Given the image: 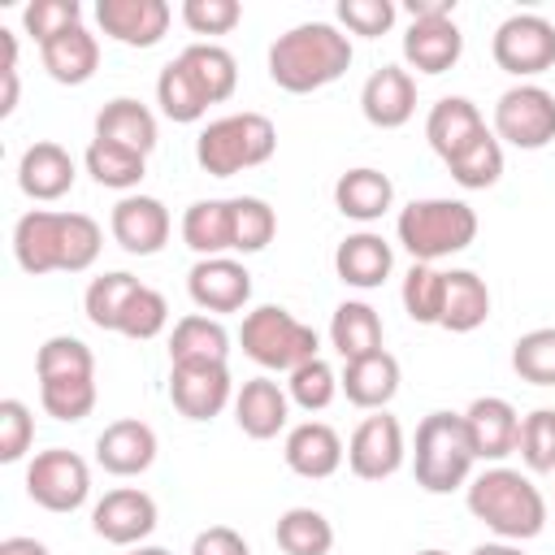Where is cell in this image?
Listing matches in <instances>:
<instances>
[{
  "label": "cell",
  "mask_w": 555,
  "mask_h": 555,
  "mask_svg": "<svg viewBox=\"0 0 555 555\" xmlns=\"http://www.w3.org/2000/svg\"><path fill=\"white\" fill-rule=\"evenodd\" d=\"M104 247V230L87 212H52L30 208L13 225V256L26 273H82L95 264Z\"/></svg>",
  "instance_id": "1"
},
{
  "label": "cell",
  "mask_w": 555,
  "mask_h": 555,
  "mask_svg": "<svg viewBox=\"0 0 555 555\" xmlns=\"http://www.w3.org/2000/svg\"><path fill=\"white\" fill-rule=\"evenodd\" d=\"M351 65V39L334 22H299L269 48V78L291 91L308 95L330 82H338Z\"/></svg>",
  "instance_id": "2"
},
{
  "label": "cell",
  "mask_w": 555,
  "mask_h": 555,
  "mask_svg": "<svg viewBox=\"0 0 555 555\" xmlns=\"http://www.w3.org/2000/svg\"><path fill=\"white\" fill-rule=\"evenodd\" d=\"M468 512L503 542H529L546 529V499L520 468H486L464 486Z\"/></svg>",
  "instance_id": "3"
},
{
  "label": "cell",
  "mask_w": 555,
  "mask_h": 555,
  "mask_svg": "<svg viewBox=\"0 0 555 555\" xmlns=\"http://www.w3.org/2000/svg\"><path fill=\"white\" fill-rule=\"evenodd\" d=\"M395 234L416 264H434V260L464 251L477 238V212L464 199H442V195L412 199L399 212Z\"/></svg>",
  "instance_id": "4"
},
{
  "label": "cell",
  "mask_w": 555,
  "mask_h": 555,
  "mask_svg": "<svg viewBox=\"0 0 555 555\" xmlns=\"http://www.w3.org/2000/svg\"><path fill=\"white\" fill-rule=\"evenodd\" d=\"M473 442L464 429L460 412H429L416 425V447H412V473L425 494H451L473 481Z\"/></svg>",
  "instance_id": "5"
},
{
  "label": "cell",
  "mask_w": 555,
  "mask_h": 555,
  "mask_svg": "<svg viewBox=\"0 0 555 555\" xmlns=\"http://www.w3.org/2000/svg\"><path fill=\"white\" fill-rule=\"evenodd\" d=\"M278 152V126L264 113H230L199 130L195 160L212 178H234L243 169L264 165Z\"/></svg>",
  "instance_id": "6"
},
{
  "label": "cell",
  "mask_w": 555,
  "mask_h": 555,
  "mask_svg": "<svg viewBox=\"0 0 555 555\" xmlns=\"http://www.w3.org/2000/svg\"><path fill=\"white\" fill-rule=\"evenodd\" d=\"M238 343L243 351L269 369V373H295L299 364L317 360L321 351V338L312 325H304L299 317H291L286 308L278 304H260L243 317V330H238Z\"/></svg>",
  "instance_id": "7"
},
{
  "label": "cell",
  "mask_w": 555,
  "mask_h": 555,
  "mask_svg": "<svg viewBox=\"0 0 555 555\" xmlns=\"http://www.w3.org/2000/svg\"><path fill=\"white\" fill-rule=\"evenodd\" d=\"M494 134L520 152H538L555 139V95L538 82H516L494 104Z\"/></svg>",
  "instance_id": "8"
},
{
  "label": "cell",
  "mask_w": 555,
  "mask_h": 555,
  "mask_svg": "<svg viewBox=\"0 0 555 555\" xmlns=\"http://www.w3.org/2000/svg\"><path fill=\"white\" fill-rule=\"evenodd\" d=\"M26 494L43 512H78L91 494V468L78 451L48 447L26 464Z\"/></svg>",
  "instance_id": "9"
},
{
  "label": "cell",
  "mask_w": 555,
  "mask_h": 555,
  "mask_svg": "<svg viewBox=\"0 0 555 555\" xmlns=\"http://www.w3.org/2000/svg\"><path fill=\"white\" fill-rule=\"evenodd\" d=\"M490 52H494V65L516 78L546 74L555 65V26L542 13H512L494 26Z\"/></svg>",
  "instance_id": "10"
},
{
  "label": "cell",
  "mask_w": 555,
  "mask_h": 555,
  "mask_svg": "<svg viewBox=\"0 0 555 555\" xmlns=\"http://www.w3.org/2000/svg\"><path fill=\"white\" fill-rule=\"evenodd\" d=\"M408 460V442H403V425L390 412H373L364 416L351 438H347V468L360 481H386L403 468Z\"/></svg>",
  "instance_id": "11"
},
{
  "label": "cell",
  "mask_w": 555,
  "mask_h": 555,
  "mask_svg": "<svg viewBox=\"0 0 555 555\" xmlns=\"http://www.w3.org/2000/svg\"><path fill=\"white\" fill-rule=\"evenodd\" d=\"M91 529L113 546H143L156 529V499L139 486H117L91 507Z\"/></svg>",
  "instance_id": "12"
},
{
  "label": "cell",
  "mask_w": 555,
  "mask_h": 555,
  "mask_svg": "<svg viewBox=\"0 0 555 555\" xmlns=\"http://www.w3.org/2000/svg\"><path fill=\"white\" fill-rule=\"evenodd\" d=\"M186 291L199 312H238L251 299V273L234 256H208L191 264Z\"/></svg>",
  "instance_id": "13"
},
{
  "label": "cell",
  "mask_w": 555,
  "mask_h": 555,
  "mask_svg": "<svg viewBox=\"0 0 555 555\" xmlns=\"http://www.w3.org/2000/svg\"><path fill=\"white\" fill-rule=\"evenodd\" d=\"M169 399L186 421H212L234 399L230 369L225 364H169Z\"/></svg>",
  "instance_id": "14"
},
{
  "label": "cell",
  "mask_w": 555,
  "mask_h": 555,
  "mask_svg": "<svg viewBox=\"0 0 555 555\" xmlns=\"http://www.w3.org/2000/svg\"><path fill=\"white\" fill-rule=\"evenodd\" d=\"M169 208L156 195H121L108 217L117 247L130 256H156L169 243Z\"/></svg>",
  "instance_id": "15"
},
{
  "label": "cell",
  "mask_w": 555,
  "mask_h": 555,
  "mask_svg": "<svg viewBox=\"0 0 555 555\" xmlns=\"http://www.w3.org/2000/svg\"><path fill=\"white\" fill-rule=\"evenodd\" d=\"M169 17L173 9L165 0H100L95 4L100 30L126 48H156L169 30Z\"/></svg>",
  "instance_id": "16"
},
{
  "label": "cell",
  "mask_w": 555,
  "mask_h": 555,
  "mask_svg": "<svg viewBox=\"0 0 555 555\" xmlns=\"http://www.w3.org/2000/svg\"><path fill=\"white\" fill-rule=\"evenodd\" d=\"M360 113L377 130H399L416 113V78L403 65H382L360 87Z\"/></svg>",
  "instance_id": "17"
},
{
  "label": "cell",
  "mask_w": 555,
  "mask_h": 555,
  "mask_svg": "<svg viewBox=\"0 0 555 555\" xmlns=\"http://www.w3.org/2000/svg\"><path fill=\"white\" fill-rule=\"evenodd\" d=\"M460 416H464V429H468V442H473V455L477 460L499 464V460H507L516 451V442H520V416H516V408L507 399L481 395Z\"/></svg>",
  "instance_id": "18"
},
{
  "label": "cell",
  "mask_w": 555,
  "mask_h": 555,
  "mask_svg": "<svg viewBox=\"0 0 555 555\" xmlns=\"http://www.w3.org/2000/svg\"><path fill=\"white\" fill-rule=\"evenodd\" d=\"M152 460H156V434L139 416H121L104 425L95 438V464L113 477H139L152 468Z\"/></svg>",
  "instance_id": "19"
},
{
  "label": "cell",
  "mask_w": 555,
  "mask_h": 555,
  "mask_svg": "<svg viewBox=\"0 0 555 555\" xmlns=\"http://www.w3.org/2000/svg\"><path fill=\"white\" fill-rule=\"evenodd\" d=\"M74 178H78L74 156H69L61 143H52V139L30 143V147L22 152V160H17V186H22V195H30V199H39V204L61 199V195L74 186Z\"/></svg>",
  "instance_id": "20"
},
{
  "label": "cell",
  "mask_w": 555,
  "mask_h": 555,
  "mask_svg": "<svg viewBox=\"0 0 555 555\" xmlns=\"http://www.w3.org/2000/svg\"><path fill=\"white\" fill-rule=\"evenodd\" d=\"M282 455H286V468L291 473H299V477H308V481H325V477H334L338 468H343V438H338V429L334 425H325V421H304V425H295L291 434H286V447H282Z\"/></svg>",
  "instance_id": "21"
},
{
  "label": "cell",
  "mask_w": 555,
  "mask_h": 555,
  "mask_svg": "<svg viewBox=\"0 0 555 555\" xmlns=\"http://www.w3.org/2000/svg\"><path fill=\"white\" fill-rule=\"evenodd\" d=\"M234 421L247 438L269 442L286 429L291 421V395L273 382V377H247L243 390L234 395Z\"/></svg>",
  "instance_id": "22"
},
{
  "label": "cell",
  "mask_w": 555,
  "mask_h": 555,
  "mask_svg": "<svg viewBox=\"0 0 555 555\" xmlns=\"http://www.w3.org/2000/svg\"><path fill=\"white\" fill-rule=\"evenodd\" d=\"M460 56H464V35H460V26L451 17L412 22L403 30V61L416 74H447Z\"/></svg>",
  "instance_id": "23"
},
{
  "label": "cell",
  "mask_w": 555,
  "mask_h": 555,
  "mask_svg": "<svg viewBox=\"0 0 555 555\" xmlns=\"http://www.w3.org/2000/svg\"><path fill=\"white\" fill-rule=\"evenodd\" d=\"M486 130V117H481V108L468 100V95H442L434 108H429V117H425V139H429V147L451 165L477 134Z\"/></svg>",
  "instance_id": "24"
},
{
  "label": "cell",
  "mask_w": 555,
  "mask_h": 555,
  "mask_svg": "<svg viewBox=\"0 0 555 555\" xmlns=\"http://www.w3.org/2000/svg\"><path fill=\"white\" fill-rule=\"evenodd\" d=\"M390 269H395V251H390V243H386L382 234H373V230L347 234V238L338 243V251H334V273H338V282H347V286H356V291L382 286V282L390 278Z\"/></svg>",
  "instance_id": "25"
},
{
  "label": "cell",
  "mask_w": 555,
  "mask_h": 555,
  "mask_svg": "<svg viewBox=\"0 0 555 555\" xmlns=\"http://www.w3.org/2000/svg\"><path fill=\"white\" fill-rule=\"evenodd\" d=\"M338 382H343L347 403H356L364 412H386V403L399 395V360L382 347V351H373L364 360L343 364V377Z\"/></svg>",
  "instance_id": "26"
},
{
  "label": "cell",
  "mask_w": 555,
  "mask_h": 555,
  "mask_svg": "<svg viewBox=\"0 0 555 555\" xmlns=\"http://www.w3.org/2000/svg\"><path fill=\"white\" fill-rule=\"evenodd\" d=\"M95 139L147 156V152L156 147V117H152L147 104H139V100H130V95H117V100H108V104L95 113Z\"/></svg>",
  "instance_id": "27"
},
{
  "label": "cell",
  "mask_w": 555,
  "mask_h": 555,
  "mask_svg": "<svg viewBox=\"0 0 555 555\" xmlns=\"http://www.w3.org/2000/svg\"><path fill=\"white\" fill-rule=\"evenodd\" d=\"M230 360V334L217 317L191 312L169 334V364H225Z\"/></svg>",
  "instance_id": "28"
},
{
  "label": "cell",
  "mask_w": 555,
  "mask_h": 555,
  "mask_svg": "<svg viewBox=\"0 0 555 555\" xmlns=\"http://www.w3.org/2000/svg\"><path fill=\"white\" fill-rule=\"evenodd\" d=\"M182 243L199 260L234 251V208H230V199H195L182 212Z\"/></svg>",
  "instance_id": "29"
},
{
  "label": "cell",
  "mask_w": 555,
  "mask_h": 555,
  "mask_svg": "<svg viewBox=\"0 0 555 555\" xmlns=\"http://www.w3.org/2000/svg\"><path fill=\"white\" fill-rule=\"evenodd\" d=\"M334 204L343 217L351 221H377L382 212H390L395 204V182L382 173V169H347L338 182H334Z\"/></svg>",
  "instance_id": "30"
},
{
  "label": "cell",
  "mask_w": 555,
  "mask_h": 555,
  "mask_svg": "<svg viewBox=\"0 0 555 555\" xmlns=\"http://www.w3.org/2000/svg\"><path fill=\"white\" fill-rule=\"evenodd\" d=\"M330 343L343 356V364L382 351V317H377V308L364 304V299L338 304L334 317H330Z\"/></svg>",
  "instance_id": "31"
},
{
  "label": "cell",
  "mask_w": 555,
  "mask_h": 555,
  "mask_svg": "<svg viewBox=\"0 0 555 555\" xmlns=\"http://www.w3.org/2000/svg\"><path fill=\"white\" fill-rule=\"evenodd\" d=\"M39 56H43V69H48L56 82L82 87V82L95 74V65H100V39H95L87 26H74V30H65V35L48 39V43L39 48Z\"/></svg>",
  "instance_id": "32"
},
{
  "label": "cell",
  "mask_w": 555,
  "mask_h": 555,
  "mask_svg": "<svg viewBox=\"0 0 555 555\" xmlns=\"http://www.w3.org/2000/svg\"><path fill=\"white\" fill-rule=\"evenodd\" d=\"M490 317V286L473 269H451L447 273V295H442V330L451 334H473Z\"/></svg>",
  "instance_id": "33"
},
{
  "label": "cell",
  "mask_w": 555,
  "mask_h": 555,
  "mask_svg": "<svg viewBox=\"0 0 555 555\" xmlns=\"http://www.w3.org/2000/svg\"><path fill=\"white\" fill-rule=\"evenodd\" d=\"M178 61L191 69V78L199 82V91L208 95V104H221V100L234 95V87H238V61H234L230 48L199 39V43H186L178 52Z\"/></svg>",
  "instance_id": "34"
},
{
  "label": "cell",
  "mask_w": 555,
  "mask_h": 555,
  "mask_svg": "<svg viewBox=\"0 0 555 555\" xmlns=\"http://www.w3.org/2000/svg\"><path fill=\"white\" fill-rule=\"evenodd\" d=\"M82 165H87V173H91L100 186H108V191H130V195H134V186H139L143 173H147V156H139V152H130V147H117V143H104V139H91V143H87Z\"/></svg>",
  "instance_id": "35"
},
{
  "label": "cell",
  "mask_w": 555,
  "mask_h": 555,
  "mask_svg": "<svg viewBox=\"0 0 555 555\" xmlns=\"http://www.w3.org/2000/svg\"><path fill=\"white\" fill-rule=\"evenodd\" d=\"M39 403L52 421H82L95 408V373H61V377H39Z\"/></svg>",
  "instance_id": "36"
},
{
  "label": "cell",
  "mask_w": 555,
  "mask_h": 555,
  "mask_svg": "<svg viewBox=\"0 0 555 555\" xmlns=\"http://www.w3.org/2000/svg\"><path fill=\"white\" fill-rule=\"evenodd\" d=\"M273 538L286 555H330L334 551V525L317 507H286L278 516Z\"/></svg>",
  "instance_id": "37"
},
{
  "label": "cell",
  "mask_w": 555,
  "mask_h": 555,
  "mask_svg": "<svg viewBox=\"0 0 555 555\" xmlns=\"http://www.w3.org/2000/svg\"><path fill=\"white\" fill-rule=\"evenodd\" d=\"M156 104H160V113L169 121H182V126H191V121H199L208 113V95L199 91V82L191 78V69L178 56L156 78Z\"/></svg>",
  "instance_id": "38"
},
{
  "label": "cell",
  "mask_w": 555,
  "mask_h": 555,
  "mask_svg": "<svg viewBox=\"0 0 555 555\" xmlns=\"http://www.w3.org/2000/svg\"><path fill=\"white\" fill-rule=\"evenodd\" d=\"M139 286H143V282H139L134 273H126V269H113V273L91 278V286H87V295H82L87 321H91L95 330H113V334H117V321H121V312H126V304H130V295H134Z\"/></svg>",
  "instance_id": "39"
},
{
  "label": "cell",
  "mask_w": 555,
  "mask_h": 555,
  "mask_svg": "<svg viewBox=\"0 0 555 555\" xmlns=\"http://www.w3.org/2000/svg\"><path fill=\"white\" fill-rule=\"evenodd\" d=\"M447 169H451V178H455L464 191H486V186H494V182L503 178V143H499V134H494V130H481Z\"/></svg>",
  "instance_id": "40"
},
{
  "label": "cell",
  "mask_w": 555,
  "mask_h": 555,
  "mask_svg": "<svg viewBox=\"0 0 555 555\" xmlns=\"http://www.w3.org/2000/svg\"><path fill=\"white\" fill-rule=\"evenodd\" d=\"M442 295H447V273L434 269V264H412L403 286H399L403 312L416 325H438L442 321Z\"/></svg>",
  "instance_id": "41"
},
{
  "label": "cell",
  "mask_w": 555,
  "mask_h": 555,
  "mask_svg": "<svg viewBox=\"0 0 555 555\" xmlns=\"http://www.w3.org/2000/svg\"><path fill=\"white\" fill-rule=\"evenodd\" d=\"M230 208H234V251L238 256L264 251L278 234V212L260 195H238V199H230Z\"/></svg>",
  "instance_id": "42"
},
{
  "label": "cell",
  "mask_w": 555,
  "mask_h": 555,
  "mask_svg": "<svg viewBox=\"0 0 555 555\" xmlns=\"http://www.w3.org/2000/svg\"><path fill=\"white\" fill-rule=\"evenodd\" d=\"M512 369L520 382L533 386H555V325L529 330L512 343Z\"/></svg>",
  "instance_id": "43"
},
{
  "label": "cell",
  "mask_w": 555,
  "mask_h": 555,
  "mask_svg": "<svg viewBox=\"0 0 555 555\" xmlns=\"http://www.w3.org/2000/svg\"><path fill=\"white\" fill-rule=\"evenodd\" d=\"M520 460L529 473H555V408H533L520 416Z\"/></svg>",
  "instance_id": "44"
},
{
  "label": "cell",
  "mask_w": 555,
  "mask_h": 555,
  "mask_svg": "<svg viewBox=\"0 0 555 555\" xmlns=\"http://www.w3.org/2000/svg\"><path fill=\"white\" fill-rule=\"evenodd\" d=\"M338 390H343V382H338V373H334L321 356L308 360V364H299V369L291 373V382H286L291 403H299L304 412H321V408H330Z\"/></svg>",
  "instance_id": "45"
},
{
  "label": "cell",
  "mask_w": 555,
  "mask_h": 555,
  "mask_svg": "<svg viewBox=\"0 0 555 555\" xmlns=\"http://www.w3.org/2000/svg\"><path fill=\"white\" fill-rule=\"evenodd\" d=\"M165 325H169V304H165V295L152 291V286H139V291L130 295L121 321H117V334H126V338H134V343H147V338H156Z\"/></svg>",
  "instance_id": "46"
},
{
  "label": "cell",
  "mask_w": 555,
  "mask_h": 555,
  "mask_svg": "<svg viewBox=\"0 0 555 555\" xmlns=\"http://www.w3.org/2000/svg\"><path fill=\"white\" fill-rule=\"evenodd\" d=\"M22 26H26V35H35V43L43 48L48 39H56V35H65V30H74V26H82V4H78V0H30V4L22 9Z\"/></svg>",
  "instance_id": "47"
},
{
  "label": "cell",
  "mask_w": 555,
  "mask_h": 555,
  "mask_svg": "<svg viewBox=\"0 0 555 555\" xmlns=\"http://www.w3.org/2000/svg\"><path fill=\"white\" fill-rule=\"evenodd\" d=\"M35 373L39 377H61V373H95V356L82 338L74 334H52L39 356H35Z\"/></svg>",
  "instance_id": "48"
},
{
  "label": "cell",
  "mask_w": 555,
  "mask_h": 555,
  "mask_svg": "<svg viewBox=\"0 0 555 555\" xmlns=\"http://www.w3.org/2000/svg\"><path fill=\"white\" fill-rule=\"evenodd\" d=\"M35 442V416L22 399H4L0 403V460L17 464Z\"/></svg>",
  "instance_id": "49"
},
{
  "label": "cell",
  "mask_w": 555,
  "mask_h": 555,
  "mask_svg": "<svg viewBox=\"0 0 555 555\" xmlns=\"http://www.w3.org/2000/svg\"><path fill=\"white\" fill-rule=\"evenodd\" d=\"M182 22L195 35H230L243 22L238 0H182Z\"/></svg>",
  "instance_id": "50"
},
{
  "label": "cell",
  "mask_w": 555,
  "mask_h": 555,
  "mask_svg": "<svg viewBox=\"0 0 555 555\" xmlns=\"http://www.w3.org/2000/svg\"><path fill=\"white\" fill-rule=\"evenodd\" d=\"M395 4L390 0H338V22L351 30V35H364V39H377L395 26Z\"/></svg>",
  "instance_id": "51"
},
{
  "label": "cell",
  "mask_w": 555,
  "mask_h": 555,
  "mask_svg": "<svg viewBox=\"0 0 555 555\" xmlns=\"http://www.w3.org/2000/svg\"><path fill=\"white\" fill-rule=\"evenodd\" d=\"M191 555H251V546H247V538H243L238 529H230V525H208V529L195 533Z\"/></svg>",
  "instance_id": "52"
},
{
  "label": "cell",
  "mask_w": 555,
  "mask_h": 555,
  "mask_svg": "<svg viewBox=\"0 0 555 555\" xmlns=\"http://www.w3.org/2000/svg\"><path fill=\"white\" fill-rule=\"evenodd\" d=\"M455 0H408V17L412 22H429V17H451Z\"/></svg>",
  "instance_id": "53"
},
{
  "label": "cell",
  "mask_w": 555,
  "mask_h": 555,
  "mask_svg": "<svg viewBox=\"0 0 555 555\" xmlns=\"http://www.w3.org/2000/svg\"><path fill=\"white\" fill-rule=\"evenodd\" d=\"M0 555H52L39 538H4L0 542Z\"/></svg>",
  "instance_id": "54"
},
{
  "label": "cell",
  "mask_w": 555,
  "mask_h": 555,
  "mask_svg": "<svg viewBox=\"0 0 555 555\" xmlns=\"http://www.w3.org/2000/svg\"><path fill=\"white\" fill-rule=\"evenodd\" d=\"M4 78V95H0V117H9L17 108V69H0Z\"/></svg>",
  "instance_id": "55"
},
{
  "label": "cell",
  "mask_w": 555,
  "mask_h": 555,
  "mask_svg": "<svg viewBox=\"0 0 555 555\" xmlns=\"http://www.w3.org/2000/svg\"><path fill=\"white\" fill-rule=\"evenodd\" d=\"M468 555H525V551H520L516 542H503V538H499V542H481V546H473Z\"/></svg>",
  "instance_id": "56"
},
{
  "label": "cell",
  "mask_w": 555,
  "mask_h": 555,
  "mask_svg": "<svg viewBox=\"0 0 555 555\" xmlns=\"http://www.w3.org/2000/svg\"><path fill=\"white\" fill-rule=\"evenodd\" d=\"M130 555H173V551H165V546H130Z\"/></svg>",
  "instance_id": "57"
},
{
  "label": "cell",
  "mask_w": 555,
  "mask_h": 555,
  "mask_svg": "<svg viewBox=\"0 0 555 555\" xmlns=\"http://www.w3.org/2000/svg\"><path fill=\"white\" fill-rule=\"evenodd\" d=\"M416 555H447V551H438V546H425V551H416Z\"/></svg>",
  "instance_id": "58"
}]
</instances>
